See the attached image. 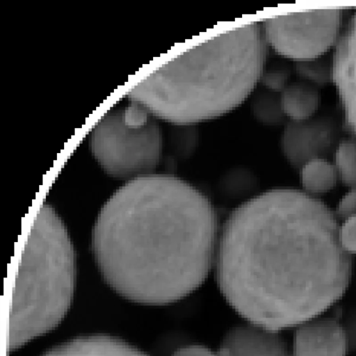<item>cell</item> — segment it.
Here are the masks:
<instances>
[{
  "label": "cell",
  "mask_w": 356,
  "mask_h": 356,
  "mask_svg": "<svg viewBox=\"0 0 356 356\" xmlns=\"http://www.w3.org/2000/svg\"><path fill=\"white\" fill-rule=\"evenodd\" d=\"M321 201L273 189L236 207L219 235L216 280L246 322L281 332L322 315L346 291L353 261Z\"/></svg>",
  "instance_id": "6da1fadb"
},
{
  "label": "cell",
  "mask_w": 356,
  "mask_h": 356,
  "mask_svg": "<svg viewBox=\"0 0 356 356\" xmlns=\"http://www.w3.org/2000/svg\"><path fill=\"white\" fill-rule=\"evenodd\" d=\"M218 220L186 181L150 174L131 179L102 207L92 251L106 283L134 302L165 305L199 287L215 263Z\"/></svg>",
  "instance_id": "7a4b0ae2"
},
{
  "label": "cell",
  "mask_w": 356,
  "mask_h": 356,
  "mask_svg": "<svg viewBox=\"0 0 356 356\" xmlns=\"http://www.w3.org/2000/svg\"><path fill=\"white\" fill-rule=\"evenodd\" d=\"M267 44L257 22L226 31L163 65L128 97L175 125L221 116L241 105L260 81Z\"/></svg>",
  "instance_id": "3957f363"
},
{
  "label": "cell",
  "mask_w": 356,
  "mask_h": 356,
  "mask_svg": "<svg viewBox=\"0 0 356 356\" xmlns=\"http://www.w3.org/2000/svg\"><path fill=\"white\" fill-rule=\"evenodd\" d=\"M75 256L66 227L43 204L25 243L13 289L8 349L19 348L63 321L71 306Z\"/></svg>",
  "instance_id": "277c9868"
},
{
  "label": "cell",
  "mask_w": 356,
  "mask_h": 356,
  "mask_svg": "<svg viewBox=\"0 0 356 356\" xmlns=\"http://www.w3.org/2000/svg\"><path fill=\"white\" fill-rule=\"evenodd\" d=\"M154 117L131 101L108 111L95 124L90 147L107 174L124 179L152 174L163 152L161 129Z\"/></svg>",
  "instance_id": "5b68a950"
},
{
  "label": "cell",
  "mask_w": 356,
  "mask_h": 356,
  "mask_svg": "<svg viewBox=\"0 0 356 356\" xmlns=\"http://www.w3.org/2000/svg\"><path fill=\"white\" fill-rule=\"evenodd\" d=\"M341 8L295 12L266 19V40L279 54L295 60L324 55L337 41L342 23Z\"/></svg>",
  "instance_id": "8992f818"
},
{
  "label": "cell",
  "mask_w": 356,
  "mask_h": 356,
  "mask_svg": "<svg viewBox=\"0 0 356 356\" xmlns=\"http://www.w3.org/2000/svg\"><path fill=\"white\" fill-rule=\"evenodd\" d=\"M332 124L322 118L290 120L281 138V147L289 163L300 170L309 161L324 159L332 147Z\"/></svg>",
  "instance_id": "52a82bcc"
},
{
  "label": "cell",
  "mask_w": 356,
  "mask_h": 356,
  "mask_svg": "<svg viewBox=\"0 0 356 356\" xmlns=\"http://www.w3.org/2000/svg\"><path fill=\"white\" fill-rule=\"evenodd\" d=\"M332 81L338 92L344 124L356 137V12L337 42L332 61Z\"/></svg>",
  "instance_id": "ba28073f"
},
{
  "label": "cell",
  "mask_w": 356,
  "mask_h": 356,
  "mask_svg": "<svg viewBox=\"0 0 356 356\" xmlns=\"http://www.w3.org/2000/svg\"><path fill=\"white\" fill-rule=\"evenodd\" d=\"M295 328L291 346L293 356H346L350 351L339 318L321 315Z\"/></svg>",
  "instance_id": "9c48e42d"
},
{
  "label": "cell",
  "mask_w": 356,
  "mask_h": 356,
  "mask_svg": "<svg viewBox=\"0 0 356 356\" xmlns=\"http://www.w3.org/2000/svg\"><path fill=\"white\" fill-rule=\"evenodd\" d=\"M219 356H293L280 332L246 322L229 329L217 350Z\"/></svg>",
  "instance_id": "30bf717a"
},
{
  "label": "cell",
  "mask_w": 356,
  "mask_h": 356,
  "mask_svg": "<svg viewBox=\"0 0 356 356\" xmlns=\"http://www.w3.org/2000/svg\"><path fill=\"white\" fill-rule=\"evenodd\" d=\"M41 356H148L128 342L108 335H87L69 340Z\"/></svg>",
  "instance_id": "8fae6325"
},
{
  "label": "cell",
  "mask_w": 356,
  "mask_h": 356,
  "mask_svg": "<svg viewBox=\"0 0 356 356\" xmlns=\"http://www.w3.org/2000/svg\"><path fill=\"white\" fill-rule=\"evenodd\" d=\"M320 102L319 88L305 80L289 83L281 92L283 111L293 120L309 119L317 111Z\"/></svg>",
  "instance_id": "7c38bea8"
},
{
  "label": "cell",
  "mask_w": 356,
  "mask_h": 356,
  "mask_svg": "<svg viewBox=\"0 0 356 356\" xmlns=\"http://www.w3.org/2000/svg\"><path fill=\"white\" fill-rule=\"evenodd\" d=\"M300 182L305 191L321 195L333 189L339 179L334 165L325 159L309 161L300 170Z\"/></svg>",
  "instance_id": "4fadbf2b"
},
{
  "label": "cell",
  "mask_w": 356,
  "mask_h": 356,
  "mask_svg": "<svg viewBox=\"0 0 356 356\" xmlns=\"http://www.w3.org/2000/svg\"><path fill=\"white\" fill-rule=\"evenodd\" d=\"M252 111L255 118L266 124H281L286 121V115L281 104V92L270 90L259 92L252 102Z\"/></svg>",
  "instance_id": "5bb4252c"
},
{
  "label": "cell",
  "mask_w": 356,
  "mask_h": 356,
  "mask_svg": "<svg viewBox=\"0 0 356 356\" xmlns=\"http://www.w3.org/2000/svg\"><path fill=\"white\" fill-rule=\"evenodd\" d=\"M334 166L339 179L351 188H356V138H346L337 146Z\"/></svg>",
  "instance_id": "9a60e30c"
},
{
  "label": "cell",
  "mask_w": 356,
  "mask_h": 356,
  "mask_svg": "<svg viewBox=\"0 0 356 356\" xmlns=\"http://www.w3.org/2000/svg\"><path fill=\"white\" fill-rule=\"evenodd\" d=\"M294 69L299 77L318 88L332 81V62L323 55L311 59L295 60Z\"/></svg>",
  "instance_id": "2e32d148"
},
{
  "label": "cell",
  "mask_w": 356,
  "mask_h": 356,
  "mask_svg": "<svg viewBox=\"0 0 356 356\" xmlns=\"http://www.w3.org/2000/svg\"><path fill=\"white\" fill-rule=\"evenodd\" d=\"M257 186V181L253 174L242 168L230 170L220 182L222 192L236 198L248 195L255 190Z\"/></svg>",
  "instance_id": "e0dca14e"
},
{
  "label": "cell",
  "mask_w": 356,
  "mask_h": 356,
  "mask_svg": "<svg viewBox=\"0 0 356 356\" xmlns=\"http://www.w3.org/2000/svg\"><path fill=\"white\" fill-rule=\"evenodd\" d=\"M177 126V129L172 131L170 138L172 149L178 158L186 159L193 153L197 147L198 133L193 125Z\"/></svg>",
  "instance_id": "ac0fdd59"
},
{
  "label": "cell",
  "mask_w": 356,
  "mask_h": 356,
  "mask_svg": "<svg viewBox=\"0 0 356 356\" xmlns=\"http://www.w3.org/2000/svg\"><path fill=\"white\" fill-rule=\"evenodd\" d=\"M291 76L289 67L281 66L263 72L260 82L270 90L281 92L289 84Z\"/></svg>",
  "instance_id": "d6986e66"
},
{
  "label": "cell",
  "mask_w": 356,
  "mask_h": 356,
  "mask_svg": "<svg viewBox=\"0 0 356 356\" xmlns=\"http://www.w3.org/2000/svg\"><path fill=\"white\" fill-rule=\"evenodd\" d=\"M339 241L346 252L356 254V215L344 220L339 227Z\"/></svg>",
  "instance_id": "ffe728a7"
},
{
  "label": "cell",
  "mask_w": 356,
  "mask_h": 356,
  "mask_svg": "<svg viewBox=\"0 0 356 356\" xmlns=\"http://www.w3.org/2000/svg\"><path fill=\"white\" fill-rule=\"evenodd\" d=\"M355 215H356V188H351L338 203L335 216L346 220Z\"/></svg>",
  "instance_id": "44dd1931"
},
{
  "label": "cell",
  "mask_w": 356,
  "mask_h": 356,
  "mask_svg": "<svg viewBox=\"0 0 356 356\" xmlns=\"http://www.w3.org/2000/svg\"><path fill=\"white\" fill-rule=\"evenodd\" d=\"M171 356H219L217 351L199 344H188L175 350Z\"/></svg>",
  "instance_id": "7402d4cb"
},
{
  "label": "cell",
  "mask_w": 356,
  "mask_h": 356,
  "mask_svg": "<svg viewBox=\"0 0 356 356\" xmlns=\"http://www.w3.org/2000/svg\"><path fill=\"white\" fill-rule=\"evenodd\" d=\"M345 330L350 350L356 349V314H350L344 320H341Z\"/></svg>",
  "instance_id": "603a6c76"
}]
</instances>
